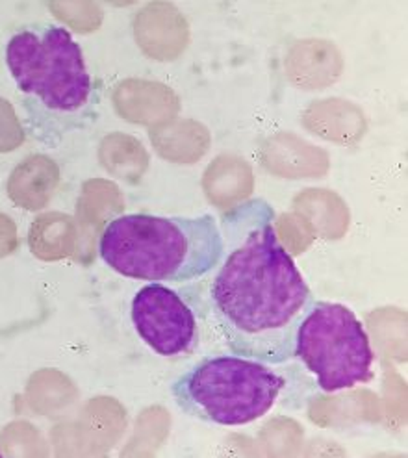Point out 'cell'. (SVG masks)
<instances>
[{"label":"cell","instance_id":"3957f363","mask_svg":"<svg viewBox=\"0 0 408 458\" xmlns=\"http://www.w3.org/2000/svg\"><path fill=\"white\" fill-rule=\"evenodd\" d=\"M6 65L19 93L56 121L81 117L93 100V81L84 53L58 24H34L13 34Z\"/></svg>","mask_w":408,"mask_h":458},{"label":"cell","instance_id":"6da1fadb","mask_svg":"<svg viewBox=\"0 0 408 458\" xmlns=\"http://www.w3.org/2000/svg\"><path fill=\"white\" fill-rule=\"evenodd\" d=\"M219 226L223 254L210 286L219 333L233 354L286 364L316 299L278 240L275 212L262 199L249 200Z\"/></svg>","mask_w":408,"mask_h":458},{"label":"cell","instance_id":"8992f818","mask_svg":"<svg viewBox=\"0 0 408 458\" xmlns=\"http://www.w3.org/2000/svg\"><path fill=\"white\" fill-rule=\"evenodd\" d=\"M132 323L138 336L160 356L186 352L197 338V319L188 302L164 286H143L132 301Z\"/></svg>","mask_w":408,"mask_h":458},{"label":"cell","instance_id":"277c9868","mask_svg":"<svg viewBox=\"0 0 408 458\" xmlns=\"http://www.w3.org/2000/svg\"><path fill=\"white\" fill-rule=\"evenodd\" d=\"M286 386L269 364L240 354L204 359L178 377L171 394L188 416L223 427H242L264 418Z\"/></svg>","mask_w":408,"mask_h":458},{"label":"cell","instance_id":"52a82bcc","mask_svg":"<svg viewBox=\"0 0 408 458\" xmlns=\"http://www.w3.org/2000/svg\"><path fill=\"white\" fill-rule=\"evenodd\" d=\"M0 456H3V453H0Z\"/></svg>","mask_w":408,"mask_h":458},{"label":"cell","instance_id":"7a4b0ae2","mask_svg":"<svg viewBox=\"0 0 408 458\" xmlns=\"http://www.w3.org/2000/svg\"><path fill=\"white\" fill-rule=\"evenodd\" d=\"M105 264L147 283H190L217 267L221 226L212 214L197 217L129 214L112 219L98 242Z\"/></svg>","mask_w":408,"mask_h":458},{"label":"cell","instance_id":"5b68a950","mask_svg":"<svg viewBox=\"0 0 408 458\" xmlns=\"http://www.w3.org/2000/svg\"><path fill=\"white\" fill-rule=\"evenodd\" d=\"M293 356L327 394L351 390L373 378L370 336L362 321L340 302H312L297 328Z\"/></svg>","mask_w":408,"mask_h":458}]
</instances>
